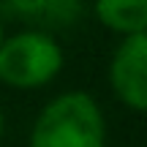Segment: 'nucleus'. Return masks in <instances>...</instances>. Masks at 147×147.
Instances as JSON below:
<instances>
[{
    "mask_svg": "<svg viewBox=\"0 0 147 147\" xmlns=\"http://www.w3.org/2000/svg\"><path fill=\"white\" fill-rule=\"evenodd\" d=\"M30 147H106V120L84 90L60 93L38 112Z\"/></svg>",
    "mask_w": 147,
    "mask_h": 147,
    "instance_id": "nucleus-1",
    "label": "nucleus"
},
{
    "mask_svg": "<svg viewBox=\"0 0 147 147\" xmlns=\"http://www.w3.org/2000/svg\"><path fill=\"white\" fill-rule=\"evenodd\" d=\"M63 63V47L44 30H19L0 44V79L14 87L47 84L60 74Z\"/></svg>",
    "mask_w": 147,
    "mask_h": 147,
    "instance_id": "nucleus-2",
    "label": "nucleus"
},
{
    "mask_svg": "<svg viewBox=\"0 0 147 147\" xmlns=\"http://www.w3.org/2000/svg\"><path fill=\"white\" fill-rule=\"evenodd\" d=\"M109 82L123 104L147 112V30L125 36L112 52Z\"/></svg>",
    "mask_w": 147,
    "mask_h": 147,
    "instance_id": "nucleus-3",
    "label": "nucleus"
},
{
    "mask_svg": "<svg viewBox=\"0 0 147 147\" xmlns=\"http://www.w3.org/2000/svg\"><path fill=\"white\" fill-rule=\"evenodd\" d=\"M95 16L123 36L142 33L147 30V0H95Z\"/></svg>",
    "mask_w": 147,
    "mask_h": 147,
    "instance_id": "nucleus-4",
    "label": "nucleus"
},
{
    "mask_svg": "<svg viewBox=\"0 0 147 147\" xmlns=\"http://www.w3.org/2000/svg\"><path fill=\"white\" fill-rule=\"evenodd\" d=\"M16 5H19L22 11H30V8H41L44 3H47V0H14Z\"/></svg>",
    "mask_w": 147,
    "mask_h": 147,
    "instance_id": "nucleus-5",
    "label": "nucleus"
},
{
    "mask_svg": "<svg viewBox=\"0 0 147 147\" xmlns=\"http://www.w3.org/2000/svg\"><path fill=\"white\" fill-rule=\"evenodd\" d=\"M3 131H5V120H3V112H0V139H3Z\"/></svg>",
    "mask_w": 147,
    "mask_h": 147,
    "instance_id": "nucleus-6",
    "label": "nucleus"
},
{
    "mask_svg": "<svg viewBox=\"0 0 147 147\" xmlns=\"http://www.w3.org/2000/svg\"><path fill=\"white\" fill-rule=\"evenodd\" d=\"M5 41V33H3V25H0V44Z\"/></svg>",
    "mask_w": 147,
    "mask_h": 147,
    "instance_id": "nucleus-7",
    "label": "nucleus"
}]
</instances>
